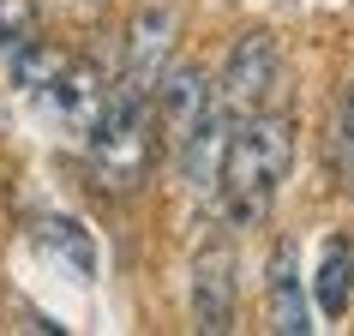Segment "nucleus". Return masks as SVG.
<instances>
[{
  "label": "nucleus",
  "instance_id": "obj_1",
  "mask_svg": "<svg viewBox=\"0 0 354 336\" xmlns=\"http://www.w3.org/2000/svg\"><path fill=\"white\" fill-rule=\"evenodd\" d=\"M288 168H295V114L264 102L259 114L234 120V138H228V156H223V180H216L210 205L223 210V223L234 234L264 228L270 210H277V192L288 180Z\"/></svg>",
  "mask_w": 354,
  "mask_h": 336
},
{
  "label": "nucleus",
  "instance_id": "obj_2",
  "mask_svg": "<svg viewBox=\"0 0 354 336\" xmlns=\"http://www.w3.org/2000/svg\"><path fill=\"white\" fill-rule=\"evenodd\" d=\"M150 150H156V120H150V102L114 91V96H109V114H102V120H96V132L84 138L91 180L109 192V198H127V192L145 187Z\"/></svg>",
  "mask_w": 354,
  "mask_h": 336
},
{
  "label": "nucleus",
  "instance_id": "obj_3",
  "mask_svg": "<svg viewBox=\"0 0 354 336\" xmlns=\"http://www.w3.org/2000/svg\"><path fill=\"white\" fill-rule=\"evenodd\" d=\"M174 42H180V6H168V0L138 6V12H132V24H127V42H120V73H114V91L150 102L156 78H162L168 60H174Z\"/></svg>",
  "mask_w": 354,
  "mask_h": 336
},
{
  "label": "nucleus",
  "instance_id": "obj_4",
  "mask_svg": "<svg viewBox=\"0 0 354 336\" xmlns=\"http://www.w3.org/2000/svg\"><path fill=\"white\" fill-rule=\"evenodd\" d=\"M277 73H282L277 37H270V30H246V37H234V48H228V60H223V78L210 84V96H216V109H228L234 120H246V114H259L264 102H270Z\"/></svg>",
  "mask_w": 354,
  "mask_h": 336
},
{
  "label": "nucleus",
  "instance_id": "obj_5",
  "mask_svg": "<svg viewBox=\"0 0 354 336\" xmlns=\"http://www.w3.org/2000/svg\"><path fill=\"white\" fill-rule=\"evenodd\" d=\"M210 73L205 66H187V60H168V73L156 78V91H150V120H156V138L168 150H180L192 138V127L210 114Z\"/></svg>",
  "mask_w": 354,
  "mask_h": 336
},
{
  "label": "nucleus",
  "instance_id": "obj_6",
  "mask_svg": "<svg viewBox=\"0 0 354 336\" xmlns=\"http://www.w3.org/2000/svg\"><path fill=\"white\" fill-rule=\"evenodd\" d=\"M192 330L205 336L234 330V246L223 234L205 241L198 259H192Z\"/></svg>",
  "mask_w": 354,
  "mask_h": 336
},
{
  "label": "nucleus",
  "instance_id": "obj_7",
  "mask_svg": "<svg viewBox=\"0 0 354 336\" xmlns=\"http://www.w3.org/2000/svg\"><path fill=\"white\" fill-rule=\"evenodd\" d=\"M109 96H114V84L102 78V66H96V60H66V73L55 78V91L42 96V102H48V109H55V120L73 132L78 144H84V138L96 132V120L109 114Z\"/></svg>",
  "mask_w": 354,
  "mask_h": 336
},
{
  "label": "nucleus",
  "instance_id": "obj_8",
  "mask_svg": "<svg viewBox=\"0 0 354 336\" xmlns=\"http://www.w3.org/2000/svg\"><path fill=\"white\" fill-rule=\"evenodd\" d=\"M228 138H234V114L216 109L210 102V114L192 127V138L180 150H174V168H180V180H187V192L198 198V205H210L216 198V180H223V156H228Z\"/></svg>",
  "mask_w": 354,
  "mask_h": 336
},
{
  "label": "nucleus",
  "instance_id": "obj_9",
  "mask_svg": "<svg viewBox=\"0 0 354 336\" xmlns=\"http://www.w3.org/2000/svg\"><path fill=\"white\" fill-rule=\"evenodd\" d=\"M264 306H270V330H282V336H306L313 330V306H306L295 241H277V252L264 264Z\"/></svg>",
  "mask_w": 354,
  "mask_h": 336
},
{
  "label": "nucleus",
  "instance_id": "obj_10",
  "mask_svg": "<svg viewBox=\"0 0 354 336\" xmlns=\"http://www.w3.org/2000/svg\"><path fill=\"white\" fill-rule=\"evenodd\" d=\"M313 306H318L324 318H342V312L354 306V246L342 241V234H330V241H324V252H318Z\"/></svg>",
  "mask_w": 354,
  "mask_h": 336
},
{
  "label": "nucleus",
  "instance_id": "obj_11",
  "mask_svg": "<svg viewBox=\"0 0 354 336\" xmlns=\"http://www.w3.org/2000/svg\"><path fill=\"white\" fill-rule=\"evenodd\" d=\"M66 60H73L66 48H55L48 37H30L24 48L6 55V73H12V84H19L24 96H37V102H42V96L55 91V78L66 73Z\"/></svg>",
  "mask_w": 354,
  "mask_h": 336
},
{
  "label": "nucleus",
  "instance_id": "obj_12",
  "mask_svg": "<svg viewBox=\"0 0 354 336\" xmlns=\"http://www.w3.org/2000/svg\"><path fill=\"white\" fill-rule=\"evenodd\" d=\"M37 234H42V246H55L60 259L73 264L78 277H96V246H91V234H84L78 223H66V216H48Z\"/></svg>",
  "mask_w": 354,
  "mask_h": 336
},
{
  "label": "nucleus",
  "instance_id": "obj_13",
  "mask_svg": "<svg viewBox=\"0 0 354 336\" xmlns=\"http://www.w3.org/2000/svg\"><path fill=\"white\" fill-rule=\"evenodd\" d=\"M37 24H42V0H0V60L24 48L30 37H42Z\"/></svg>",
  "mask_w": 354,
  "mask_h": 336
},
{
  "label": "nucleus",
  "instance_id": "obj_14",
  "mask_svg": "<svg viewBox=\"0 0 354 336\" xmlns=\"http://www.w3.org/2000/svg\"><path fill=\"white\" fill-rule=\"evenodd\" d=\"M330 150H336V168H342V187L354 192V84L342 91V109H336V127H330Z\"/></svg>",
  "mask_w": 354,
  "mask_h": 336
},
{
  "label": "nucleus",
  "instance_id": "obj_15",
  "mask_svg": "<svg viewBox=\"0 0 354 336\" xmlns=\"http://www.w3.org/2000/svg\"><path fill=\"white\" fill-rule=\"evenodd\" d=\"M55 6H60V19H73V24H96L109 12V0H55Z\"/></svg>",
  "mask_w": 354,
  "mask_h": 336
}]
</instances>
